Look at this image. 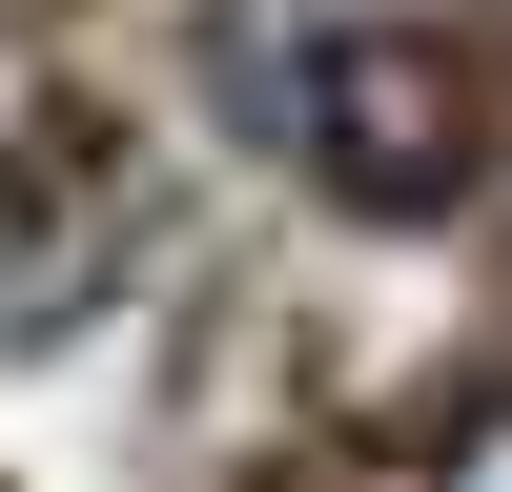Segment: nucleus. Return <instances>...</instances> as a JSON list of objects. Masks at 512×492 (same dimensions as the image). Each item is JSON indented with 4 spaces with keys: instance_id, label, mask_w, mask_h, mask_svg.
Instances as JSON below:
<instances>
[{
    "instance_id": "nucleus-1",
    "label": "nucleus",
    "mask_w": 512,
    "mask_h": 492,
    "mask_svg": "<svg viewBox=\"0 0 512 492\" xmlns=\"http://www.w3.org/2000/svg\"><path fill=\"white\" fill-rule=\"evenodd\" d=\"M246 82H267V123H287L349 205H451V185H472V82H451V41H410V21L246 41Z\"/></svg>"
},
{
    "instance_id": "nucleus-2",
    "label": "nucleus",
    "mask_w": 512,
    "mask_h": 492,
    "mask_svg": "<svg viewBox=\"0 0 512 492\" xmlns=\"http://www.w3.org/2000/svg\"><path fill=\"white\" fill-rule=\"evenodd\" d=\"M431 492H512V390H472V410L431 431Z\"/></svg>"
}]
</instances>
